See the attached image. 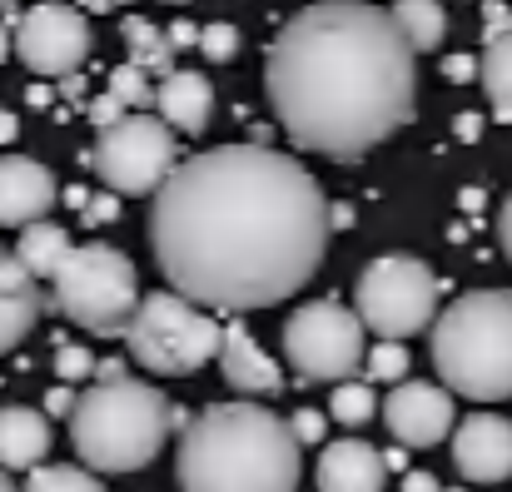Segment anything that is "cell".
<instances>
[{"mask_svg":"<svg viewBox=\"0 0 512 492\" xmlns=\"http://www.w3.org/2000/svg\"><path fill=\"white\" fill-rule=\"evenodd\" d=\"M334 204L299 160L269 145H219L179 160L155 194V264L184 299L224 314L299 294L329 249Z\"/></svg>","mask_w":512,"mask_h":492,"instance_id":"6da1fadb","label":"cell"},{"mask_svg":"<svg viewBox=\"0 0 512 492\" xmlns=\"http://www.w3.org/2000/svg\"><path fill=\"white\" fill-rule=\"evenodd\" d=\"M413 40L373 0L304 5L264 55V85L284 135L329 160H363L418 110Z\"/></svg>","mask_w":512,"mask_h":492,"instance_id":"7a4b0ae2","label":"cell"},{"mask_svg":"<svg viewBox=\"0 0 512 492\" xmlns=\"http://www.w3.org/2000/svg\"><path fill=\"white\" fill-rule=\"evenodd\" d=\"M299 438L289 418L264 403H214L189 418L174 478L179 492H294L299 488Z\"/></svg>","mask_w":512,"mask_h":492,"instance_id":"3957f363","label":"cell"},{"mask_svg":"<svg viewBox=\"0 0 512 492\" xmlns=\"http://www.w3.org/2000/svg\"><path fill=\"white\" fill-rule=\"evenodd\" d=\"M179 408L155 383L140 378H100L90 393H80L70 413V443L90 473H135L160 458Z\"/></svg>","mask_w":512,"mask_h":492,"instance_id":"277c9868","label":"cell"},{"mask_svg":"<svg viewBox=\"0 0 512 492\" xmlns=\"http://www.w3.org/2000/svg\"><path fill=\"white\" fill-rule=\"evenodd\" d=\"M438 378L473 403L512 398V289H473L433 324Z\"/></svg>","mask_w":512,"mask_h":492,"instance_id":"5b68a950","label":"cell"},{"mask_svg":"<svg viewBox=\"0 0 512 492\" xmlns=\"http://www.w3.org/2000/svg\"><path fill=\"white\" fill-rule=\"evenodd\" d=\"M50 289H55V309L95 338L125 333L130 319L140 314V274L110 244H75L60 274L50 279Z\"/></svg>","mask_w":512,"mask_h":492,"instance_id":"8992f818","label":"cell"},{"mask_svg":"<svg viewBox=\"0 0 512 492\" xmlns=\"http://www.w3.org/2000/svg\"><path fill=\"white\" fill-rule=\"evenodd\" d=\"M130 358L160 378H189L224 348V328L209 319L204 304L184 299L179 289H160L140 299V314L125 328Z\"/></svg>","mask_w":512,"mask_h":492,"instance_id":"52a82bcc","label":"cell"},{"mask_svg":"<svg viewBox=\"0 0 512 492\" xmlns=\"http://www.w3.org/2000/svg\"><path fill=\"white\" fill-rule=\"evenodd\" d=\"M438 279L413 254H383L358 274L353 309L378 338H413L438 324Z\"/></svg>","mask_w":512,"mask_h":492,"instance_id":"ba28073f","label":"cell"},{"mask_svg":"<svg viewBox=\"0 0 512 492\" xmlns=\"http://www.w3.org/2000/svg\"><path fill=\"white\" fill-rule=\"evenodd\" d=\"M115 194H160V184L179 169L170 120L125 115L120 125L100 130V140L80 155Z\"/></svg>","mask_w":512,"mask_h":492,"instance_id":"9c48e42d","label":"cell"},{"mask_svg":"<svg viewBox=\"0 0 512 492\" xmlns=\"http://www.w3.org/2000/svg\"><path fill=\"white\" fill-rule=\"evenodd\" d=\"M363 319L358 309H343L334 299H314L304 309H294V319L284 324V353L289 363L314 378V383H343L363 368L368 348H363Z\"/></svg>","mask_w":512,"mask_h":492,"instance_id":"30bf717a","label":"cell"},{"mask_svg":"<svg viewBox=\"0 0 512 492\" xmlns=\"http://www.w3.org/2000/svg\"><path fill=\"white\" fill-rule=\"evenodd\" d=\"M15 55L35 75H75L90 55V25L75 5H35L15 25Z\"/></svg>","mask_w":512,"mask_h":492,"instance_id":"8fae6325","label":"cell"},{"mask_svg":"<svg viewBox=\"0 0 512 492\" xmlns=\"http://www.w3.org/2000/svg\"><path fill=\"white\" fill-rule=\"evenodd\" d=\"M383 423L403 448H438L458 423H453V388L448 383H413L403 378L383 398Z\"/></svg>","mask_w":512,"mask_h":492,"instance_id":"7c38bea8","label":"cell"},{"mask_svg":"<svg viewBox=\"0 0 512 492\" xmlns=\"http://www.w3.org/2000/svg\"><path fill=\"white\" fill-rule=\"evenodd\" d=\"M453 468L468 483H503L512 478V418L503 413H468L453 428Z\"/></svg>","mask_w":512,"mask_h":492,"instance_id":"4fadbf2b","label":"cell"},{"mask_svg":"<svg viewBox=\"0 0 512 492\" xmlns=\"http://www.w3.org/2000/svg\"><path fill=\"white\" fill-rule=\"evenodd\" d=\"M55 179L40 160H25V155H10L0 160V224L5 229H25L35 219L50 214L55 204Z\"/></svg>","mask_w":512,"mask_h":492,"instance_id":"5bb4252c","label":"cell"},{"mask_svg":"<svg viewBox=\"0 0 512 492\" xmlns=\"http://www.w3.org/2000/svg\"><path fill=\"white\" fill-rule=\"evenodd\" d=\"M219 368H224V383L244 398H274L284 388V368L279 358L264 353V343L249 333L244 324L224 328V348H219Z\"/></svg>","mask_w":512,"mask_h":492,"instance_id":"9a60e30c","label":"cell"},{"mask_svg":"<svg viewBox=\"0 0 512 492\" xmlns=\"http://www.w3.org/2000/svg\"><path fill=\"white\" fill-rule=\"evenodd\" d=\"M45 314V294L40 279L20 264V254L0 249V353H10L15 343L30 338V328Z\"/></svg>","mask_w":512,"mask_h":492,"instance_id":"2e32d148","label":"cell"},{"mask_svg":"<svg viewBox=\"0 0 512 492\" xmlns=\"http://www.w3.org/2000/svg\"><path fill=\"white\" fill-rule=\"evenodd\" d=\"M383 478H388V458L378 448H368L363 438L329 443L314 468L319 492H383Z\"/></svg>","mask_w":512,"mask_h":492,"instance_id":"e0dca14e","label":"cell"},{"mask_svg":"<svg viewBox=\"0 0 512 492\" xmlns=\"http://www.w3.org/2000/svg\"><path fill=\"white\" fill-rule=\"evenodd\" d=\"M160 120H170V130H184V135H199L214 115V90L199 70H170L160 75Z\"/></svg>","mask_w":512,"mask_h":492,"instance_id":"ac0fdd59","label":"cell"},{"mask_svg":"<svg viewBox=\"0 0 512 492\" xmlns=\"http://www.w3.org/2000/svg\"><path fill=\"white\" fill-rule=\"evenodd\" d=\"M50 453V418L40 408H0V468L20 473V468H40Z\"/></svg>","mask_w":512,"mask_h":492,"instance_id":"d6986e66","label":"cell"},{"mask_svg":"<svg viewBox=\"0 0 512 492\" xmlns=\"http://www.w3.org/2000/svg\"><path fill=\"white\" fill-rule=\"evenodd\" d=\"M70 234L60 229V224H50V219H35V224H25L20 229V239H15V254H20V264L35 274V279H55L60 274V264L70 259Z\"/></svg>","mask_w":512,"mask_h":492,"instance_id":"ffe728a7","label":"cell"},{"mask_svg":"<svg viewBox=\"0 0 512 492\" xmlns=\"http://www.w3.org/2000/svg\"><path fill=\"white\" fill-rule=\"evenodd\" d=\"M120 35H125V45H130V60H135V65H145L150 75H170V60H174L170 30L150 25L145 15H125Z\"/></svg>","mask_w":512,"mask_h":492,"instance_id":"44dd1931","label":"cell"},{"mask_svg":"<svg viewBox=\"0 0 512 492\" xmlns=\"http://www.w3.org/2000/svg\"><path fill=\"white\" fill-rule=\"evenodd\" d=\"M393 15L403 35L413 40V50H438L448 35V10L438 0H393Z\"/></svg>","mask_w":512,"mask_h":492,"instance_id":"7402d4cb","label":"cell"},{"mask_svg":"<svg viewBox=\"0 0 512 492\" xmlns=\"http://www.w3.org/2000/svg\"><path fill=\"white\" fill-rule=\"evenodd\" d=\"M478 80H483V90H488L498 120H512V30L498 35V40H488V50H483V75H478Z\"/></svg>","mask_w":512,"mask_h":492,"instance_id":"603a6c76","label":"cell"},{"mask_svg":"<svg viewBox=\"0 0 512 492\" xmlns=\"http://www.w3.org/2000/svg\"><path fill=\"white\" fill-rule=\"evenodd\" d=\"M25 492H105V483H100V478H90V468L50 463V468H30Z\"/></svg>","mask_w":512,"mask_h":492,"instance_id":"cb8c5ba5","label":"cell"},{"mask_svg":"<svg viewBox=\"0 0 512 492\" xmlns=\"http://www.w3.org/2000/svg\"><path fill=\"white\" fill-rule=\"evenodd\" d=\"M329 413L339 418L343 428H358V423H368V418L378 413V398H373V388H368V383H353V378H343V383H334Z\"/></svg>","mask_w":512,"mask_h":492,"instance_id":"d4e9b609","label":"cell"},{"mask_svg":"<svg viewBox=\"0 0 512 492\" xmlns=\"http://www.w3.org/2000/svg\"><path fill=\"white\" fill-rule=\"evenodd\" d=\"M363 368H368V383L373 378L378 383H403L408 378V348H403V338H383L378 348H368Z\"/></svg>","mask_w":512,"mask_h":492,"instance_id":"484cf974","label":"cell"},{"mask_svg":"<svg viewBox=\"0 0 512 492\" xmlns=\"http://www.w3.org/2000/svg\"><path fill=\"white\" fill-rule=\"evenodd\" d=\"M110 90H115L130 110H140V105H150V100L160 95V85H150V70H145V65H135V60L110 70Z\"/></svg>","mask_w":512,"mask_h":492,"instance_id":"4316f807","label":"cell"},{"mask_svg":"<svg viewBox=\"0 0 512 492\" xmlns=\"http://www.w3.org/2000/svg\"><path fill=\"white\" fill-rule=\"evenodd\" d=\"M199 50H204V60L224 65V60H234V55H239V30H234V25H224V20H214V25H204Z\"/></svg>","mask_w":512,"mask_h":492,"instance_id":"83f0119b","label":"cell"},{"mask_svg":"<svg viewBox=\"0 0 512 492\" xmlns=\"http://www.w3.org/2000/svg\"><path fill=\"white\" fill-rule=\"evenodd\" d=\"M100 363L90 358V348H75V343H65L60 353H55V373H60V383H75V378H90Z\"/></svg>","mask_w":512,"mask_h":492,"instance_id":"f1b7e54d","label":"cell"},{"mask_svg":"<svg viewBox=\"0 0 512 492\" xmlns=\"http://www.w3.org/2000/svg\"><path fill=\"white\" fill-rule=\"evenodd\" d=\"M289 428H294V438H299L304 448H314V443L329 438V418H324L319 408H299V413L289 418Z\"/></svg>","mask_w":512,"mask_h":492,"instance_id":"f546056e","label":"cell"},{"mask_svg":"<svg viewBox=\"0 0 512 492\" xmlns=\"http://www.w3.org/2000/svg\"><path fill=\"white\" fill-rule=\"evenodd\" d=\"M125 115H130V105H125L115 90H105L100 100H90V125H95V130H110V125H120Z\"/></svg>","mask_w":512,"mask_h":492,"instance_id":"4dcf8cb0","label":"cell"},{"mask_svg":"<svg viewBox=\"0 0 512 492\" xmlns=\"http://www.w3.org/2000/svg\"><path fill=\"white\" fill-rule=\"evenodd\" d=\"M80 214H85V224H110V219H120V194H115V189L90 194V204H85Z\"/></svg>","mask_w":512,"mask_h":492,"instance_id":"1f68e13d","label":"cell"},{"mask_svg":"<svg viewBox=\"0 0 512 492\" xmlns=\"http://www.w3.org/2000/svg\"><path fill=\"white\" fill-rule=\"evenodd\" d=\"M75 403H80V393H70V383H55V388L45 393V413H50V418H60V413L70 418Z\"/></svg>","mask_w":512,"mask_h":492,"instance_id":"d6a6232c","label":"cell"},{"mask_svg":"<svg viewBox=\"0 0 512 492\" xmlns=\"http://www.w3.org/2000/svg\"><path fill=\"white\" fill-rule=\"evenodd\" d=\"M508 30H512V10L488 5V10H483V35H488V40H498V35H508Z\"/></svg>","mask_w":512,"mask_h":492,"instance_id":"836d02e7","label":"cell"},{"mask_svg":"<svg viewBox=\"0 0 512 492\" xmlns=\"http://www.w3.org/2000/svg\"><path fill=\"white\" fill-rule=\"evenodd\" d=\"M443 75H448V80H473V75H483V60L453 55V60H443Z\"/></svg>","mask_w":512,"mask_h":492,"instance_id":"e575fe53","label":"cell"},{"mask_svg":"<svg viewBox=\"0 0 512 492\" xmlns=\"http://www.w3.org/2000/svg\"><path fill=\"white\" fill-rule=\"evenodd\" d=\"M498 244H503V254H508V264H512V194L503 199V209H498Z\"/></svg>","mask_w":512,"mask_h":492,"instance_id":"d590c367","label":"cell"},{"mask_svg":"<svg viewBox=\"0 0 512 492\" xmlns=\"http://www.w3.org/2000/svg\"><path fill=\"white\" fill-rule=\"evenodd\" d=\"M199 35H204V30H194L189 20H174V25H170V45H174V50H184V45H199Z\"/></svg>","mask_w":512,"mask_h":492,"instance_id":"8d00e7d4","label":"cell"},{"mask_svg":"<svg viewBox=\"0 0 512 492\" xmlns=\"http://www.w3.org/2000/svg\"><path fill=\"white\" fill-rule=\"evenodd\" d=\"M453 130H458V140H468V145H473V140H478V135H483V115H473V110H463V115H458V125H453Z\"/></svg>","mask_w":512,"mask_h":492,"instance_id":"74e56055","label":"cell"},{"mask_svg":"<svg viewBox=\"0 0 512 492\" xmlns=\"http://www.w3.org/2000/svg\"><path fill=\"white\" fill-rule=\"evenodd\" d=\"M403 492H443V488H438L433 473H408V478H403Z\"/></svg>","mask_w":512,"mask_h":492,"instance_id":"f35d334b","label":"cell"},{"mask_svg":"<svg viewBox=\"0 0 512 492\" xmlns=\"http://www.w3.org/2000/svg\"><path fill=\"white\" fill-rule=\"evenodd\" d=\"M15 135H20V120H15L10 110H0V145H10Z\"/></svg>","mask_w":512,"mask_h":492,"instance_id":"ab89813d","label":"cell"},{"mask_svg":"<svg viewBox=\"0 0 512 492\" xmlns=\"http://www.w3.org/2000/svg\"><path fill=\"white\" fill-rule=\"evenodd\" d=\"M95 373H100V378H125V363H120V358H105Z\"/></svg>","mask_w":512,"mask_h":492,"instance_id":"60d3db41","label":"cell"},{"mask_svg":"<svg viewBox=\"0 0 512 492\" xmlns=\"http://www.w3.org/2000/svg\"><path fill=\"white\" fill-rule=\"evenodd\" d=\"M398 468H408V448H403V443L388 453V473H398Z\"/></svg>","mask_w":512,"mask_h":492,"instance_id":"b9f144b4","label":"cell"},{"mask_svg":"<svg viewBox=\"0 0 512 492\" xmlns=\"http://www.w3.org/2000/svg\"><path fill=\"white\" fill-rule=\"evenodd\" d=\"M343 224H353V209H348V204H334V229H343Z\"/></svg>","mask_w":512,"mask_h":492,"instance_id":"7bdbcfd3","label":"cell"},{"mask_svg":"<svg viewBox=\"0 0 512 492\" xmlns=\"http://www.w3.org/2000/svg\"><path fill=\"white\" fill-rule=\"evenodd\" d=\"M80 10H95V15H105V10H115V0H80Z\"/></svg>","mask_w":512,"mask_h":492,"instance_id":"ee69618b","label":"cell"},{"mask_svg":"<svg viewBox=\"0 0 512 492\" xmlns=\"http://www.w3.org/2000/svg\"><path fill=\"white\" fill-rule=\"evenodd\" d=\"M463 209H483V194L478 189H463Z\"/></svg>","mask_w":512,"mask_h":492,"instance_id":"f6af8a7d","label":"cell"},{"mask_svg":"<svg viewBox=\"0 0 512 492\" xmlns=\"http://www.w3.org/2000/svg\"><path fill=\"white\" fill-rule=\"evenodd\" d=\"M10 45H15V40H10V35H5V25H0V60L10 55Z\"/></svg>","mask_w":512,"mask_h":492,"instance_id":"bcb514c9","label":"cell"},{"mask_svg":"<svg viewBox=\"0 0 512 492\" xmlns=\"http://www.w3.org/2000/svg\"><path fill=\"white\" fill-rule=\"evenodd\" d=\"M0 492H15V483H10V473L0 468Z\"/></svg>","mask_w":512,"mask_h":492,"instance_id":"7dc6e473","label":"cell"},{"mask_svg":"<svg viewBox=\"0 0 512 492\" xmlns=\"http://www.w3.org/2000/svg\"><path fill=\"white\" fill-rule=\"evenodd\" d=\"M10 5H15V0H0V15H10Z\"/></svg>","mask_w":512,"mask_h":492,"instance_id":"c3c4849f","label":"cell"},{"mask_svg":"<svg viewBox=\"0 0 512 492\" xmlns=\"http://www.w3.org/2000/svg\"><path fill=\"white\" fill-rule=\"evenodd\" d=\"M453 492H463V488H453Z\"/></svg>","mask_w":512,"mask_h":492,"instance_id":"681fc988","label":"cell"}]
</instances>
